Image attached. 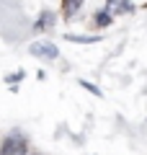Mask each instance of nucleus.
I'll use <instances>...</instances> for the list:
<instances>
[{
    "mask_svg": "<svg viewBox=\"0 0 147 155\" xmlns=\"http://www.w3.org/2000/svg\"><path fill=\"white\" fill-rule=\"evenodd\" d=\"M31 54L36 57H47V60H54L57 57V47L49 44V41H36V44L31 47Z\"/></svg>",
    "mask_w": 147,
    "mask_h": 155,
    "instance_id": "nucleus-1",
    "label": "nucleus"
},
{
    "mask_svg": "<svg viewBox=\"0 0 147 155\" xmlns=\"http://www.w3.org/2000/svg\"><path fill=\"white\" fill-rule=\"evenodd\" d=\"M109 11H132L129 3H109Z\"/></svg>",
    "mask_w": 147,
    "mask_h": 155,
    "instance_id": "nucleus-2",
    "label": "nucleus"
},
{
    "mask_svg": "<svg viewBox=\"0 0 147 155\" xmlns=\"http://www.w3.org/2000/svg\"><path fill=\"white\" fill-rule=\"evenodd\" d=\"M52 23H54V16H52V13H44L41 21H39V26H52Z\"/></svg>",
    "mask_w": 147,
    "mask_h": 155,
    "instance_id": "nucleus-3",
    "label": "nucleus"
}]
</instances>
